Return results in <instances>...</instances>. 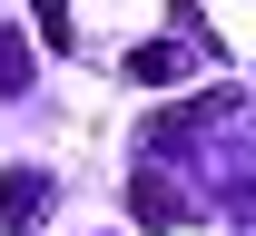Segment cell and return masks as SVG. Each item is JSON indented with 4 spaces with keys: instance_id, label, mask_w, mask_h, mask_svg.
Wrapping results in <instances>:
<instances>
[{
    "instance_id": "1",
    "label": "cell",
    "mask_w": 256,
    "mask_h": 236,
    "mask_svg": "<svg viewBox=\"0 0 256 236\" xmlns=\"http://www.w3.org/2000/svg\"><path fill=\"white\" fill-rule=\"evenodd\" d=\"M128 207H138V227H178V217H188V197H178V187H168V177H128Z\"/></svg>"
},
{
    "instance_id": "2",
    "label": "cell",
    "mask_w": 256,
    "mask_h": 236,
    "mask_svg": "<svg viewBox=\"0 0 256 236\" xmlns=\"http://www.w3.org/2000/svg\"><path fill=\"white\" fill-rule=\"evenodd\" d=\"M40 207H50V177H40V168H10V177H0V227H30Z\"/></svg>"
},
{
    "instance_id": "3",
    "label": "cell",
    "mask_w": 256,
    "mask_h": 236,
    "mask_svg": "<svg viewBox=\"0 0 256 236\" xmlns=\"http://www.w3.org/2000/svg\"><path fill=\"white\" fill-rule=\"evenodd\" d=\"M128 79L168 89V79H188V49H178V39H148V49H128Z\"/></svg>"
},
{
    "instance_id": "4",
    "label": "cell",
    "mask_w": 256,
    "mask_h": 236,
    "mask_svg": "<svg viewBox=\"0 0 256 236\" xmlns=\"http://www.w3.org/2000/svg\"><path fill=\"white\" fill-rule=\"evenodd\" d=\"M20 89H30V39L0 30V99H20Z\"/></svg>"
},
{
    "instance_id": "5",
    "label": "cell",
    "mask_w": 256,
    "mask_h": 236,
    "mask_svg": "<svg viewBox=\"0 0 256 236\" xmlns=\"http://www.w3.org/2000/svg\"><path fill=\"white\" fill-rule=\"evenodd\" d=\"M30 20H40V39H50V49H69V0H40Z\"/></svg>"
}]
</instances>
